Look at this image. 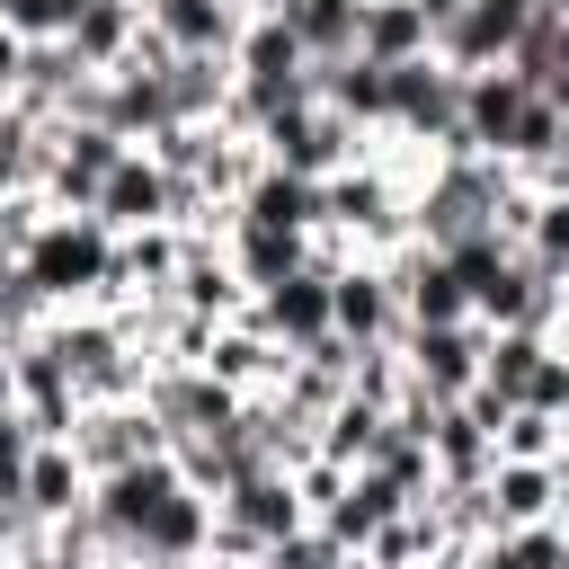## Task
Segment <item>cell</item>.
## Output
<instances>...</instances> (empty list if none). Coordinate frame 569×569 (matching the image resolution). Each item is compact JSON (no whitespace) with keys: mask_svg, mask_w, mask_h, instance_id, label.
Returning <instances> with one entry per match:
<instances>
[{"mask_svg":"<svg viewBox=\"0 0 569 569\" xmlns=\"http://www.w3.org/2000/svg\"><path fill=\"white\" fill-rule=\"evenodd\" d=\"M338 569H391V560H373V551H347V560H338Z\"/></svg>","mask_w":569,"mask_h":569,"instance_id":"obj_38","label":"cell"},{"mask_svg":"<svg viewBox=\"0 0 569 569\" xmlns=\"http://www.w3.org/2000/svg\"><path fill=\"white\" fill-rule=\"evenodd\" d=\"M489 516H498V533L507 525H542V516H560V462H489Z\"/></svg>","mask_w":569,"mask_h":569,"instance_id":"obj_20","label":"cell"},{"mask_svg":"<svg viewBox=\"0 0 569 569\" xmlns=\"http://www.w3.org/2000/svg\"><path fill=\"white\" fill-rule=\"evenodd\" d=\"M347 391H365V400H382V409H391V400L409 391V356H400V347H356Z\"/></svg>","mask_w":569,"mask_h":569,"instance_id":"obj_32","label":"cell"},{"mask_svg":"<svg viewBox=\"0 0 569 569\" xmlns=\"http://www.w3.org/2000/svg\"><path fill=\"white\" fill-rule=\"evenodd\" d=\"M382 427H391V409H382V400H365V391H347V400L320 418V453H338V462L356 471V462L373 453V436H382Z\"/></svg>","mask_w":569,"mask_h":569,"instance_id":"obj_27","label":"cell"},{"mask_svg":"<svg viewBox=\"0 0 569 569\" xmlns=\"http://www.w3.org/2000/svg\"><path fill=\"white\" fill-rule=\"evenodd\" d=\"M356 53H373V62H418V53H436V36H427L418 0H365Z\"/></svg>","mask_w":569,"mask_h":569,"instance_id":"obj_24","label":"cell"},{"mask_svg":"<svg viewBox=\"0 0 569 569\" xmlns=\"http://www.w3.org/2000/svg\"><path fill=\"white\" fill-rule=\"evenodd\" d=\"M249 320H258L276 347H293V356L320 347V338L338 329V311H329V276H320V267H293L284 284H267V293L249 302Z\"/></svg>","mask_w":569,"mask_h":569,"instance_id":"obj_10","label":"cell"},{"mask_svg":"<svg viewBox=\"0 0 569 569\" xmlns=\"http://www.w3.org/2000/svg\"><path fill=\"white\" fill-rule=\"evenodd\" d=\"M258 142H267V160H284V169H302V178H338V169H356V160L373 151V124H356V116L329 107V98H302V107L267 116Z\"/></svg>","mask_w":569,"mask_h":569,"instance_id":"obj_2","label":"cell"},{"mask_svg":"<svg viewBox=\"0 0 569 569\" xmlns=\"http://www.w3.org/2000/svg\"><path fill=\"white\" fill-rule=\"evenodd\" d=\"M525 98H533V80H525L516 62H498V71H462V133H471L480 151H498L507 124L525 116Z\"/></svg>","mask_w":569,"mask_h":569,"instance_id":"obj_18","label":"cell"},{"mask_svg":"<svg viewBox=\"0 0 569 569\" xmlns=\"http://www.w3.org/2000/svg\"><path fill=\"white\" fill-rule=\"evenodd\" d=\"M89 462L62 445V436H44L36 453H27V516H44V525H62V516H80L89 507Z\"/></svg>","mask_w":569,"mask_h":569,"instance_id":"obj_19","label":"cell"},{"mask_svg":"<svg viewBox=\"0 0 569 569\" xmlns=\"http://www.w3.org/2000/svg\"><path fill=\"white\" fill-rule=\"evenodd\" d=\"M18 267H27V284H36L53 311H80V302H98L107 276H116V231H107L98 213H53Z\"/></svg>","mask_w":569,"mask_h":569,"instance_id":"obj_1","label":"cell"},{"mask_svg":"<svg viewBox=\"0 0 569 569\" xmlns=\"http://www.w3.org/2000/svg\"><path fill=\"white\" fill-rule=\"evenodd\" d=\"M0 116H9V98H0Z\"/></svg>","mask_w":569,"mask_h":569,"instance_id":"obj_39","label":"cell"},{"mask_svg":"<svg viewBox=\"0 0 569 569\" xmlns=\"http://www.w3.org/2000/svg\"><path fill=\"white\" fill-rule=\"evenodd\" d=\"M204 551H213V498L204 489H169L133 525V569H151V560H204Z\"/></svg>","mask_w":569,"mask_h":569,"instance_id":"obj_12","label":"cell"},{"mask_svg":"<svg viewBox=\"0 0 569 569\" xmlns=\"http://www.w3.org/2000/svg\"><path fill=\"white\" fill-rule=\"evenodd\" d=\"M542 347H551L542 329H489V356H480V382H489V391H498V400L516 409V400H525V382H533V365H542Z\"/></svg>","mask_w":569,"mask_h":569,"instance_id":"obj_26","label":"cell"},{"mask_svg":"<svg viewBox=\"0 0 569 569\" xmlns=\"http://www.w3.org/2000/svg\"><path fill=\"white\" fill-rule=\"evenodd\" d=\"M276 18L302 36V53H311V62H338V53H356L365 0H276Z\"/></svg>","mask_w":569,"mask_h":569,"instance_id":"obj_23","label":"cell"},{"mask_svg":"<svg viewBox=\"0 0 569 569\" xmlns=\"http://www.w3.org/2000/svg\"><path fill=\"white\" fill-rule=\"evenodd\" d=\"M462 9H471V0H418V18H427V36H445V27L462 18Z\"/></svg>","mask_w":569,"mask_h":569,"instance_id":"obj_36","label":"cell"},{"mask_svg":"<svg viewBox=\"0 0 569 569\" xmlns=\"http://www.w3.org/2000/svg\"><path fill=\"white\" fill-rule=\"evenodd\" d=\"M142 18L169 36V53H231L249 27L240 0H142Z\"/></svg>","mask_w":569,"mask_h":569,"instance_id":"obj_17","label":"cell"},{"mask_svg":"<svg viewBox=\"0 0 569 569\" xmlns=\"http://www.w3.org/2000/svg\"><path fill=\"white\" fill-rule=\"evenodd\" d=\"M53 213H62V204H53L44 187H9V196H0V258L18 267V258L36 249V231H44Z\"/></svg>","mask_w":569,"mask_h":569,"instance_id":"obj_30","label":"cell"},{"mask_svg":"<svg viewBox=\"0 0 569 569\" xmlns=\"http://www.w3.org/2000/svg\"><path fill=\"white\" fill-rule=\"evenodd\" d=\"M400 356H409V382L436 391V400H462L480 382V356H489V320H445V329H400Z\"/></svg>","mask_w":569,"mask_h":569,"instance_id":"obj_7","label":"cell"},{"mask_svg":"<svg viewBox=\"0 0 569 569\" xmlns=\"http://www.w3.org/2000/svg\"><path fill=\"white\" fill-rule=\"evenodd\" d=\"M142 409L169 427V445L178 436H222L240 409H249V391H231V382H213L204 365H151V382H142Z\"/></svg>","mask_w":569,"mask_h":569,"instance_id":"obj_3","label":"cell"},{"mask_svg":"<svg viewBox=\"0 0 569 569\" xmlns=\"http://www.w3.org/2000/svg\"><path fill=\"white\" fill-rule=\"evenodd\" d=\"M284 365H293V347H276L249 311H240V320H222V329H213V356H204V373H213V382H231V391H249V400H258V391H276V382H284Z\"/></svg>","mask_w":569,"mask_h":569,"instance_id":"obj_14","label":"cell"},{"mask_svg":"<svg viewBox=\"0 0 569 569\" xmlns=\"http://www.w3.org/2000/svg\"><path fill=\"white\" fill-rule=\"evenodd\" d=\"M133 142L116 133V124H53V169H44V196L62 204V213H89L98 204V187H107V169L124 160Z\"/></svg>","mask_w":569,"mask_h":569,"instance_id":"obj_8","label":"cell"},{"mask_svg":"<svg viewBox=\"0 0 569 569\" xmlns=\"http://www.w3.org/2000/svg\"><path fill=\"white\" fill-rule=\"evenodd\" d=\"M400 507H409V489H400V480H382L373 462H356V471H347V489H338V498H329V507H320L311 525H320L329 542L365 551V542H373V533H382V525H391Z\"/></svg>","mask_w":569,"mask_h":569,"instance_id":"obj_13","label":"cell"},{"mask_svg":"<svg viewBox=\"0 0 569 569\" xmlns=\"http://www.w3.org/2000/svg\"><path fill=\"white\" fill-rule=\"evenodd\" d=\"M62 445L89 462V480H107V471H124V462H142V453H169V427H160L142 400H89Z\"/></svg>","mask_w":569,"mask_h":569,"instance_id":"obj_4","label":"cell"},{"mask_svg":"<svg viewBox=\"0 0 569 569\" xmlns=\"http://www.w3.org/2000/svg\"><path fill=\"white\" fill-rule=\"evenodd\" d=\"M240 222H267V231H320V178L284 169V160H258V178L240 187Z\"/></svg>","mask_w":569,"mask_h":569,"instance_id":"obj_15","label":"cell"},{"mask_svg":"<svg viewBox=\"0 0 569 569\" xmlns=\"http://www.w3.org/2000/svg\"><path fill=\"white\" fill-rule=\"evenodd\" d=\"M213 516H222L231 533H249L258 551H267L276 533H293V525H311V507H302V489H293V471H249V480H231V489L213 498Z\"/></svg>","mask_w":569,"mask_h":569,"instance_id":"obj_11","label":"cell"},{"mask_svg":"<svg viewBox=\"0 0 569 569\" xmlns=\"http://www.w3.org/2000/svg\"><path fill=\"white\" fill-rule=\"evenodd\" d=\"M27 44H36V36H18V27L0 18V98H18V71H27Z\"/></svg>","mask_w":569,"mask_h":569,"instance_id":"obj_35","label":"cell"},{"mask_svg":"<svg viewBox=\"0 0 569 569\" xmlns=\"http://www.w3.org/2000/svg\"><path fill=\"white\" fill-rule=\"evenodd\" d=\"M427 569H436V560H427Z\"/></svg>","mask_w":569,"mask_h":569,"instance_id":"obj_40","label":"cell"},{"mask_svg":"<svg viewBox=\"0 0 569 569\" xmlns=\"http://www.w3.org/2000/svg\"><path fill=\"white\" fill-rule=\"evenodd\" d=\"M525 258H533L542 276H569V196H542V213H533V231H525Z\"/></svg>","mask_w":569,"mask_h":569,"instance_id":"obj_33","label":"cell"},{"mask_svg":"<svg viewBox=\"0 0 569 569\" xmlns=\"http://www.w3.org/2000/svg\"><path fill=\"white\" fill-rule=\"evenodd\" d=\"M133 36H142V0H89L80 18H71V53L89 62V71H116L124 53H133Z\"/></svg>","mask_w":569,"mask_h":569,"instance_id":"obj_22","label":"cell"},{"mask_svg":"<svg viewBox=\"0 0 569 569\" xmlns=\"http://www.w3.org/2000/svg\"><path fill=\"white\" fill-rule=\"evenodd\" d=\"M427 453H436V480H489V462H498V436L453 400L445 418H436V436H427Z\"/></svg>","mask_w":569,"mask_h":569,"instance_id":"obj_25","label":"cell"},{"mask_svg":"<svg viewBox=\"0 0 569 569\" xmlns=\"http://www.w3.org/2000/svg\"><path fill=\"white\" fill-rule=\"evenodd\" d=\"M18 409V365H9V347H0V418Z\"/></svg>","mask_w":569,"mask_h":569,"instance_id":"obj_37","label":"cell"},{"mask_svg":"<svg viewBox=\"0 0 569 569\" xmlns=\"http://www.w3.org/2000/svg\"><path fill=\"white\" fill-rule=\"evenodd\" d=\"M516 409L569 418V347H542V365H533V382H525V400H516Z\"/></svg>","mask_w":569,"mask_h":569,"instance_id":"obj_34","label":"cell"},{"mask_svg":"<svg viewBox=\"0 0 569 569\" xmlns=\"http://www.w3.org/2000/svg\"><path fill=\"white\" fill-rule=\"evenodd\" d=\"M89 213H98L107 231H151V222H169V213H178V178L133 142V151L107 169V187H98V204H89Z\"/></svg>","mask_w":569,"mask_h":569,"instance_id":"obj_9","label":"cell"},{"mask_svg":"<svg viewBox=\"0 0 569 569\" xmlns=\"http://www.w3.org/2000/svg\"><path fill=\"white\" fill-rule=\"evenodd\" d=\"M338 560H347V542H329L320 525H293V533H276L258 551V569H338Z\"/></svg>","mask_w":569,"mask_h":569,"instance_id":"obj_31","label":"cell"},{"mask_svg":"<svg viewBox=\"0 0 569 569\" xmlns=\"http://www.w3.org/2000/svg\"><path fill=\"white\" fill-rule=\"evenodd\" d=\"M329 311H338V338H356V347H400V329H409L400 284H391L382 258H347L329 276Z\"/></svg>","mask_w":569,"mask_h":569,"instance_id":"obj_5","label":"cell"},{"mask_svg":"<svg viewBox=\"0 0 569 569\" xmlns=\"http://www.w3.org/2000/svg\"><path fill=\"white\" fill-rule=\"evenodd\" d=\"M365 462H373L382 480H400L409 498H427V489H436V453H427V436H418V427H400V418L373 436V453H365Z\"/></svg>","mask_w":569,"mask_h":569,"instance_id":"obj_28","label":"cell"},{"mask_svg":"<svg viewBox=\"0 0 569 569\" xmlns=\"http://www.w3.org/2000/svg\"><path fill=\"white\" fill-rule=\"evenodd\" d=\"M231 267H240V284L249 293H267V284H284L293 267H311V240L302 231H267V222H231Z\"/></svg>","mask_w":569,"mask_h":569,"instance_id":"obj_21","label":"cell"},{"mask_svg":"<svg viewBox=\"0 0 569 569\" xmlns=\"http://www.w3.org/2000/svg\"><path fill=\"white\" fill-rule=\"evenodd\" d=\"M569 445V418H542V409H507L498 418V453L507 462H560Z\"/></svg>","mask_w":569,"mask_h":569,"instance_id":"obj_29","label":"cell"},{"mask_svg":"<svg viewBox=\"0 0 569 569\" xmlns=\"http://www.w3.org/2000/svg\"><path fill=\"white\" fill-rule=\"evenodd\" d=\"M382 267H391V284H400V311H409V329L480 320V311H471V284L453 276V258H445V249H427V240H400Z\"/></svg>","mask_w":569,"mask_h":569,"instance_id":"obj_6","label":"cell"},{"mask_svg":"<svg viewBox=\"0 0 569 569\" xmlns=\"http://www.w3.org/2000/svg\"><path fill=\"white\" fill-rule=\"evenodd\" d=\"M169 302H187V311H204V320H240L258 293L240 284V267H231V249H213V240H187V258H178V284H169Z\"/></svg>","mask_w":569,"mask_h":569,"instance_id":"obj_16","label":"cell"}]
</instances>
